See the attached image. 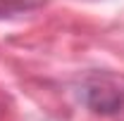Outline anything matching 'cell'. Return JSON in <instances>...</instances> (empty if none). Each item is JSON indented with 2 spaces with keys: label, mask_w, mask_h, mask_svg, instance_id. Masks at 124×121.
<instances>
[{
  "label": "cell",
  "mask_w": 124,
  "mask_h": 121,
  "mask_svg": "<svg viewBox=\"0 0 124 121\" xmlns=\"http://www.w3.org/2000/svg\"><path fill=\"white\" fill-rule=\"evenodd\" d=\"M79 100L100 116H117L124 112V76L112 71H91L79 83Z\"/></svg>",
  "instance_id": "obj_1"
},
{
  "label": "cell",
  "mask_w": 124,
  "mask_h": 121,
  "mask_svg": "<svg viewBox=\"0 0 124 121\" xmlns=\"http://www.w3.org/2000/svg\"><path fill=\"white\" fill-rule=\"evenodd\" d=\"M46 0H0V19H10V17L33 12L38 7H43Z\"/></svg>",
  "instance_id": "obj_2"
}]
</instances>
